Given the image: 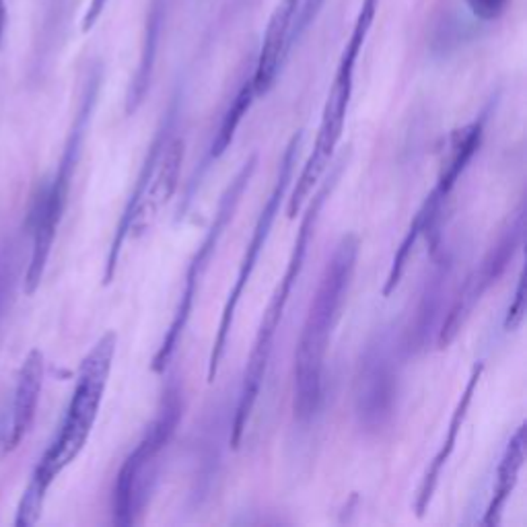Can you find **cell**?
Returning <instances> with one entry per match:
<instances>
[{
  "label": "cell",
  "mask_w": 527,
  "mask_h": 527,
  "mask_svg": "<svg viewBox=\"0 0 527 527\" xmlns=\"http://www.w3.org/2000/svg\"><path fill=\"white\" fill-rule=\"evenodd\" d=\"M359 247L357 235H346L340 239L309 303L308 317L295 348L293 367V412L299 423H308L316 416L322 404L327 344L351 289Z\"/></svg>",
  "instance_id": "cell-1"
},
{
  "label": "cell",
  "mask_w": 527,
  "mask_h": 527,
  "mask_svg": "<svg viewBox=\"0 0 527 527\" xmlns=\"http://www.w3.org/2000/svg\"><path fill=\"white\" fill-rule=\"evenodd\" d=\"M118 336L116 332H105L95 342L87 357L78 367L76 383L70 396L68 408L54 434L52 443L41 455L40 464L35 466L31 480L25 488V496L35 503H44L52 482L58 478L62 469H67L85 450L91 431L102 408V400L108 388L113 357H116Z\"/></svg>",
  "instance_id": "cell-2"
},
{
  "label": "cell",
  "mask_w": 527,
  "mask_h": 527,
  "mask_svg": "<svg viewBox=\"0 0 527 527\" xmlns=\"http://www.w3.org/2000/svg\"><path fill=\"white\" fill-rule=\"evenodd\" d=\"M342 169H344V159H342L336 169L332 171L330 177L324 182V186L319 188L316 194L308 204V210L301 219V225H299V233L293 246V252H290V258L287 264V270H284V276L281 282L276 284L274 295L270 299L266 311H264L262 322L258 326V334H255L252 353H249L246 371H244V380H241V389H239V397H237V408H235L233 415V424H231V447L237 450L241 439H244V433L247 429L249 416H252L254 406L258 402L262 383H264V375H266L268 362H270V354H272V344H274V336L276 330L282 322L284 309H287L289 299H290V290L299 281V276L303 272V264H305V255L309 252V244L311 237L316 235V227L319 220V212H322L324 204L327 202V198L332 196L334 188L342 175Z\"/></svg>",
  "instance_id": "cell-3"
},
{
  "label": "cell",
  "mask_w": 527,
  "mask_h": 527,
  "mask_svg": "<svg viewBox=\"0 0 527 527\" xmlns=\"http://www.w3.org/2000/svg\"><path fill=\"white\" fill-rule=\"evenodd\" d=\"M380 3L381 0H362L361 3L359 15L357 19H354V25L351 31V38H348L344 49H342L340 62L336 67V75H334L330 91H327L326 105L322 112V122H319V128H317L316 145H313L309 159L305 161L295 190L290 192L289 196V202H287L289 219H295L297 212L301 210L303 202L311 196V190L316 188L319 177L324 175L327 163H330L334 155V148L338 147L342 132H344L346 113H348V105H351L353 87H354V68H357L361 49L362 46H365L369 31H371L373 27Z\"/></svg>",
  "instance_id": "cell-4"
},
{
  "label": "cell",
  "mask_w": 527,
  "mask_h": 527,
  "mask_svg": "<svg viewBox=\"0 0 527 527\" xmlns=\"http://www.w3.org/2000/svg\"><path fill=\"white\" fill-rule=\"evenodd\" d=\"M183 148H186L183 138L171 134L169 120L165 128L156 134L151 148H148L137 186H134L132 196L128 198L122 217H120L116 235H113L110 246L108 262H105V284H110L113 274H116L120 254H122L126 241L137 239L151 229L155 220L159 219L163 206L175 194L182 174Z\"/></svg>",
  "instance_id": "cell-5"
},
{
  "label": "cell",
  "mask_w": 527,
  "mask_h": 527,
  "mask_svg": "<svg viewBox=\"0 0 527 527\" xmlns=\"http://www.w3.org/2000/svg\"><path fill=\"white\" fill-rule=\"evenodd\" d=\"M182 388L175 380H171L163 391L159 406H156L155 418L147 426L137 447L128 453L116 476L112 495V513L116 525L130 527L140 522L153 493L159 458L167 450L169 441L174 439L177 424L182 420Z\"/></svg>",
  "instance_id": "cell-6"
},
{
  "label": "cell",
  "mask_w": 527,
  "mask_h": 527,
  "mask_svg": "<svg viewBox=\"0 0 527 527\" xmlns=\"http://www.w3.org/2000/svg\"><path fill=\"white\" fill-rule=\"evenodd\" d=\"M255 167H258V155L254 153V155L247 156V161L244 163V165H241L237 175L233 177V180L229 182V186L225 188L223 196H220L219 206L215 210V219H212V223L209 227V231H206V235H204L202 244L198 246L196 254L192 255V260L188 264L186 279H183V289H182V295H180V303H177L175 313H174V319H171L165 336H163L159 351H156V354L153 357L151 367H153L155 373L165 371L171 359H174L175 348H177V344H180L182 334H183V330H186V326L190 322L192 311H194L198 290H201V284H202L206 270H209V266H210L212 254L217 252V246H219L220 237H223L227 225L231 223L235 212H237L241 198H244L249 182H252V177L255 174Z\"/></svg>",
  "instance_id": "cell-7"
},
{
  "label": "cell",
  "mask_w": 527,
  "mask_h": 527,
  "mask_svg": "<svg viewBox=\"0 0 527 527\" xmlns=\"http://www.w3.org/2000/svg\"><path fill=\"white\" fill-rule=\"evenodd\" d=\"M400 396V346L391 330L367 342L354 375V415L365 433L377 434L394 420Z\"/></svg>",
  "instance_id": "cell-8"
},
{
  "label": "cell",
  "mask_w": 527,
  "mask_h": 527,
  "mask_svg": "<svg viewBox=\"0 0 527 527\" xmlns=\"http://www.w3.org/2000/svg\"><path fill=\"white\" fill-rule=\"evenodd\" d=\"M301 142H303V132L299 130L297 134H293V138H290L287 148H284L282 159L279 163V171H276L274 188H272V192H270L268 201H266V204H264V209L260 210V217L254 225L252 239H249L244 258H241V264H239L237 279H235V284H233L229 297H227L223 313H220L215 344H212V351H210V357H209V373H206V377H209V383L215 381V377L219 373L220 361H223L225 351H227V340H229V334H231V327H233L235 311H237V308H239L241 295H244L247 282H249V279H252L255 264H258L262 249H264V246H266V241L270 237V229H272L274 220L281 212V204L284 201V196H287L290 180H293V171L297 165V156H299V148H301Z\"/></svg>",
  "instance_id": "cell-9"
},
{
  "label": "cell",
  "mask_w": 527,
  "mask_h": 527,
  "mask_svg": "<svg viewBox=\"0 0 527 527\" xmlns=\"http://www.w3.org/2000/svg\"><path fill=\"white\" fill-rule=\"evenodd\" d=\"M525 202L517 206V210L513 212V217L507 220V227L498 235V239L487 254H484L482 262L476 266L472 274L468 276L464 287L460 289V293L455 295L453 303L447 316L441 322V327L437 330V346L447 348L458 336L461 327L468 322V317L472 316L476 305L482 301V297L488 293L495 284L503 279V274L507 272L513 258H515L519 249L523 246L525 239Z\"/></svg>",
  "instance_id": "cell-10"
},
{
  "label": "cell",
  "mask_w": 527,
  "mask_h": 527,
  "mask_svg": "<svg viewBox=\"0 0 527 527\" xmlns=\"http://www.w3.org/2000/svg\"><path fill=\"white\" fill-rule=\"evenodd\" d=\"M295 44L297 40L293 30V6L289 4V0H281L272 15H270L258 60H255V68L252 75L255 97L266 95L274 87L282 62Z\"/></svg>",
  "instance_id": "cell-11"
},
{
  "label": "cell",
  "mask_w": 527,
  "mask_h": 527,
  "mask_svg": "<svg viewBox=\"0 0 527 527\" xmlns=\"http://www.w3.org/2000/svg\"><path fill=\"white\" fill-rule=\"evenodd\" d=\"M41 386H44V354L38 348L27 354L23 365L19 369L15 397L11 406V418H6V431L3 447L13 451L19 447L25 434L31 431V424L38 412Z\"/></svg>",
  "instance_id": "cell-12"
},
{
  "label": "cell",
  "mask_w": 527,
  "mask_h": 527,
  "mask_svg": "<svg viewBox=\"0 0 527 527\" xmlns=\"http://www.w3.org/2000/svg\"><path fill=\"white\" fill-rule=\"evenodd\" d=\"M99 81H102V78H99V73H94L89 76L87 85H85V91H83L81 103H78L75 122H73V126H70L67 145H64V153H62L58 171H56L52 183H48L49 196H52V201L58 206H62V209H67L70 182H73L76 163H78V159H81L83 142H85V137H87L91 116H94L97 95H99Z\"/></svg>",
  "instance_id": "cell-13"
},
{
  "label": "cell",
  "mask_w": 527,
  "mask_h": 527,
  "mask_svg": "<svg viewBox=\"0 0 527 527\" xmlns=\"http://www.w3.org/2000/svg\"><path fill=\"white\" fill-rule=\"evenodd\" d=\"M62 209L49 198L48 186L40 192V196L35 198L31 215H30V227H31V258L25 270V293L33 295L41 284L46 272V264L52 252L56 231L62 220Z\"/></svg>",
  "instance_id": "cell-14"
},
{
  "label": "cell",
  "mask_w": 527,
  "mask_h": 527,
  "mask_svg": "<svg viewBox=\"0 0 527 527\" xmlns=\"http://www.w3.org/2000/svg\"><path fill=\"white\" fill-rule=\"evenodd\" d=\"M482 373H484V361H476V365L472 369V373L468 377V383L464 391H461L458 406H455L451 420H450V429H447V437L443 441V445H441V450L434 455L433 461L426 468L424 472V478L420 482V488H418V495H416V503H415V509H416V515L423 517L426 509H429V505L433 501V495L434 490H437V484L441 478V472H443V468L447 461H450L451 453L455 450V443H458V434L461 431V426H464V420L468 416V410H469V404L474 400V394H476V388H478V383L482 380Z\"/></svg>",
  "instance_id": "cell-15"
},
{
  "label": "cell",
  "mask_w": 527,
  "mask_h": 527,
  "mask_svg": "<svg viewBox=\"0 0 527 527\" xmlns=\"http://www.w3.org/2000/svg\"><path fill=\"white\" fill-rule=\"evenodd\" d=\"M525 423H522L515 429V433L511 434L509 443L503 451V458L498 461L493 498H490L487 515L482 519V523L487 527H495L501 523L505 505H507L509 496L513 495V490H515L519 482V472H522V468L525 464Z\"/></svg>",
  "instance_id": "cell-16"
},
{
  "label": "cell",
  "mask_w": 527,
  "mask_h": 527,
  "mask_svg": "<svg viewBox=\"0 0 527 527\" xmlns=\"http://www.w3.org/2000/svg\"><path fill=\"white\" fill-rule=\"evenodd\" d=\"M450 260L445 258L441 260L437 266H434L433 274L429 276V281L424 282V290L423 297H420V303L416 308V317H415V326L410 327L408 340L406 344L410 348H424L426 340H429V332L433 330L434 319H437V311L441 308V299H443V287L447 281V274H450Z\"/></svg>",
  "instance_id": "cell-17"
},
{
  "label": "cell",
  "mask_w": 527,
  "mask_h": 527,
  "mask_svg": "<svg viewBox=\"0 0 527 527\" xmlns=\"http://www.w3.org/2000/svg\"><path fill=\"white\" fill-rule=\"evenodd\" d=\"M254 99H255L254 85H252V78H249V81H246L244 85H241V89L237 91V95H235L233 103L229 105V110H227V113L223 116V122H220L217 137H215V140H212V145H210V153H209L210 161H217L219 156L231 147L235 130L239 128L241 120H244L247 110L252 108Z\"/></svg>",
  "instance_id": "cell-18"
},
{
  "label": "cell",
  "mask_w": 527,
  "mask_h": 527,
  "mask_svg": "<svg viewBox=\"0 0 527 527\" xmlns=\"http://www.w3.org/2000/svg\"><path fill=\"white\" fill-rule=\"evenodd\" d=\"M17 279V258L13 247L6 244L0 247V324L9 309L13 289H15Z\"/></svg>",
  "instance_id": "cell-19"
},
{
  "label": "cell",
  "mask_w": 527,
  "mask_h": 527,
  "mask_svg": "<svg viewBox=\"0 0 527 527\" xmlns=\"http://www.w3.org/2000/svg\"><path fill=\"white\" fill-rule=\"evenodd\" d=\"M289 4L293 6V30L295 40L299 41L303 38V33L308 31V27L313 23V19L317 17L324 0H289Z\"/></svg>",
  "instance_id": "cell-20"
},
{
  "label": "cell",
  "mask_w": 527,
  "mask_h": 527,
  "mask_svg": "<svg viewBox=\"0 0 527 527\" xmlns=\"http://www.w3.org/2000/svg\"><path fill=\"white\" fill-rule=\"evenodd\" d=\"M525 301H527V297H525V272H522V274H519V279H517L515 295H513V301L509 305L507 317H505V330H507V332L517 330V327L523 324Z\"/></svg>",
  "instance_id": "cell-21"
},
{
  "label": "cell",
  "mask_w": 527,
  "mask_h": 527,
  "mask_svg": "<svg viewBox=\"0 0 527 527\" xmlns=\"http://www.w3.org/2000/svg\"><path fill=\"white\" fill-rule=\"evenodd\" d=\"M469 11L482 21H495L507 9L509 0H466Z\"/></svg>",
  "instance_id": "cell-22"
},
{
  "label": "cell",
  "mask_w": 527,
  "mask_h": 527,
  "mask_svg": "<svg viewBox=\"0 0 527 527\" xmlns=\"http://www.w3.org/2000/svg\"><path fill=\"white\" fill-rule=\"evenodd\" d=\"M105 4H108V0H89V6H87V11H85L83 27H81V30H83L85 33L94 30L97 21L102 19L103 11H105Z\"/></svg>",
  "instance_id": "cell-23"
},
{
  "label": "cell",
  "mask_w": 527,
  "mask_h": 527,
  "mask_svg": "<svg viewBox=\"0 0 527 527\" xmlns=\"http://www.w3.org/2000/svg\"><path fill=\"white\" fill-rule=\"evenodd\" d=\"M4 31H6V4L4 0H0V46H3Z\"/></svg>",
  "instance_id": "cell-24"
},
{
  "label": "cell",
  "mask_w": 527,
  "mask_h": 527,
  "mask_svg": "<svg viewBox=\"0 0 527 527\" xmlns=\"http://www.w3.org/2000/svg\"><path fill=\"white\" fill-rule=\"evenodd\" d=\"M4 431H6V418H0V445L4 441Z\"/></svg>",
  "instance_id": "cell-25"
}]
</instances>
